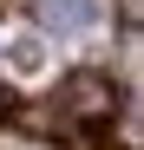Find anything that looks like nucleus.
I'll return each mask as SVG.
<instances>
[{"instance_id":"nucleus-1","label":"nucleus","mask_w":144,"mask_h":150,"mask_svg":"<svg viewBox=\"0 0 144 150\" xmlns=\"http://www.w3.org/2000/svg\"><path fill=\"white\" fill-rule=\"evenodd\" d=\"M39 20L53 33H85L92 20H98V7H92V0H39Z\"/></svg>"}]
</instances>
